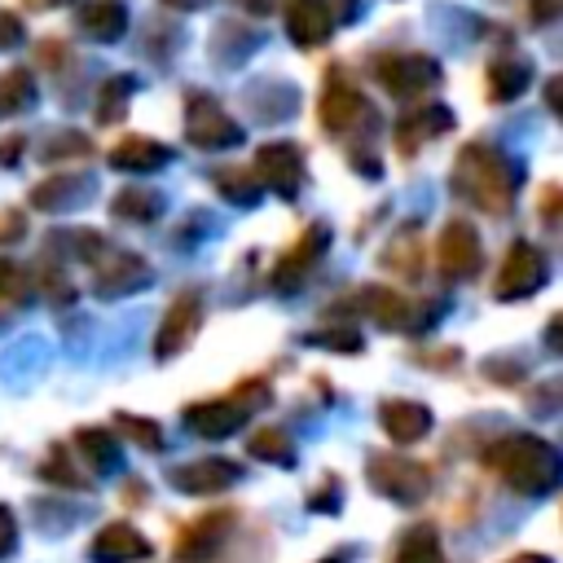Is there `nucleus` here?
Instances as JSON below:
<instances>
[{"instance_id":"1","label":"nucleus","mask_w":563,"mask_h":563,"mask_svg":"<svg viewBox=\"0 0 563 563\" xmlns=\"http://www.w3.org/2000/svg\"><path fill=\"white\" fill-rule=\"evenodd\" d=\"M453 194L488 216H506L519 194V163L488 141H466L453 158Z\"/></svg>"},{"instance_id":"2","label":"nucleus","mask_w":563,"mask_h":563,"mask_svg":"<svg viewBox=\"0 0 563 563\" xmlns=\"http://www.w3.org/2000/svg\"><path fill=\"white\" fill-rule=\"evenodd\" d=\"M484 466L515 493L523 497H545L559 475H563V457L550 440L541 435H501L484 449Z\"/></svg>"},{"instance_id":"3","label":"nucleus","mask_w":563,"mask_h":563,"mask_svg":"<svg viewBox=\"0 0 563 563\" xmlns=\"http://www.w3.org/2000/svg\"><path fill=\"white\" fill-rule=\"evenodd\" d=\"M365 475H369V488L396 506H418L431 493V471L400 453H369Z\"/></svg>"},{"instance_id":"4","label":"nucleus","mask_w":563,"mask_h":563,"mask_svg":"<svg viewBox=\"0 0 563 563\" xmlns=\"http://www.w3.org/2000/svg\"><path fill=\"white\" fill-rule=\"evenodd\" d=\"M374 79L400 97V101H413L422 92H431L444 75H440V62L427 57V53H387V57H374Z\"/></svg>"},{"instance_id":"5","label":"nucleus","mask_w":563,"mask_h":563,"mask_svg":"<svg viewBox=\"0 0 563 563\" xmlns=\"http://www.w3.org/2000/svg\"><path fill=\"white\" fill-rule=\"evenodd\" d=\"M185 141L198 150H229L242 145V123L224 114V106L207 92L185 97Z\"/></svg>"},{"instance_id":"6","label":"nucleus","mask_w":563,"mask_h":563,"mask_svg":"<svg viewBox=\"0 0 563 563\" xmlns=\"http://www.w3.org/2000/svg\"><path fill=\"white\" fill-rule=\"evenodd\" d=\"M545 255H541V246H532V242H510V251H506V260H501V268H497V277H493V295L501 299V303H510V299H528V295H537L541 286H545Z\"/></svg>"},{"instance_id":"7","label":"nucleus","mask_w":563,"mask_h":563,"mask_svg":"<svg viewBox=\"0 0 563 563\" xmlns=\"http://www.w3.org/2000/svg\"><path fill=\"white\" fill-rule=\"evenodd\" d=\"M251 176L260 180V189H277L282 198H295L303 189V150L295 141H264L255 150V163H251Z\"/></svg>"},{"instance_id":"8","label":"nucleus","mask_w":563,"mask_h":563,"mask_svg":"<svg viewBox=\"0 0 563 563\" xmlns=\"http://www.w3.org/2000/svg\"><path fill=\"white\" fill-rule=\"evenodd\" d=\"M484 264V246H479V233L471 220H449L440 229V242H435V268L444 282H466L475 277Z\"/></svg>"},{"instance_id":"9","label":"nucleus","mask_w":563,"mask_h":563,"mask_svg":"<svg viewBox=\"0 0 563 563\" xmlns=\"http://www.w3.org/2000/svg\"><path fill=\"white\" fill-rule=\"evenodd\" d=\"M150 286V264L136 255V251H114L106 246L97 260H92V290L101 299H123V295H136Z\"/></svg>"},{"instance_id":"10","label":"nucleus","mask_w":563,"mask_h":563,"mask_svg":"<svg viewBox=\"0 0 563 563\" xmlns=\"http://www.w3.org/2000/svg\"><path fill=\"white\" fill-rule=\"evenodd\" d=\"M198 325H202V295H198V290H180V295L167 303V312H163V325H158V334H154V356H158V361L180 356V352L189 347V339L198 334Z\"/></svg>"},{"instance_id":"11","label":"nucleus","mask_w":563,"mask_h":563,"mask_svg":"<svg viewBox=\"0 0 563 563\" xmlns=\"http://www.w3.org/2000/svg\"><path fill=\"white\" fill-rule=\"evenodd\" d=\"M325 246H330V224H308V229L295 238V246L277 260L273 286H277V290H299L303 277L312 273V264L325 255Z\"/></svg>"},{"instance_id":"12","label":"nucleus","mask_w":563,"mask_h":563,"mask_svg":"<svg viewBox=\"0 0 563 563\" xmlns=\"http://www.w3.org/2000/svg\"><path fill=\"white\" fill-rule=\"evenodd\" d=\"M361 308H365L383 330H418V325H431V317H427L413 299H405L400 290H391V286H383V282H374V286L361 290Z\"/></svg>"},{"instance_id":"13","label":"nucleus","mask_w":563,"mask_h":563,"mask_svg":"<svg viewBox=\"0 0 563 563\" xmlns=\"http://www.w3.org/2000/svg\"><path fill=\"white\" fill-rule=\"evenodd\" d=\"M242 466L229 462V457H198V462H185L176 466L167 479L176 493H189V497H211V493H224L229 484H238Z\"/></svg>"},{"instance_id":"14","label":"nucleus","mask_w":563,"mask_h":563,"mask_svg":"<svg viewBox=\"0 0 563 563\" xmlns=\"http://www.w3.org/2000/svg\"><path fill=\"white\" fill-rule=\"evenodd\" d=\"M365 114H369V106H365L361 88L347 84L343 75H330V84H325V92H321V101H317L321 128H325V132H347V128L361 123Z\"/></svg>"},{"instance_id":"15","label":"nucleus","mask_w":563,"mask_h":563,"mask_svg":"<svg viewBox=\"0 0 563 563\" xmlns=\"http://www.w3.org/2000/svg\"><path fill=\"white\" fill-rule=\"evenodd\" d=\"M334 31L330 0H286V35L299 48H321Z\"/></svg>"},{"instance_id":"16","label":"nucleus","mask_w":563,"mask_h":563,"mask_svg":"<svg viewBox=\"0 0 563 563\" xmlns=\"http://www.w3.org/2000/svg\"><path fill=\"white\" fill-rule=\"evenodd\" d=\"M378 264H383L391 277H400V282H418V277H422L427 255H422V229H418V220L400 224V229L387 238V246H383Z\"/></svg>"},{"instance_id":"17","label":"nucleus","mask_w":563,"mask_h":563,"mask_svg":"<svg viewBox=\"0 0 563 563\" xmlns=\"http://www.w3.org/2000/svg\"><path fill=\"white\" fill-rule=\"evenodd\" d=\"M246 422V409L238 400H198L185 409V427L202 440H224Z\"/></svg>"},{"instance_id":"18","label":"nucleus","mask_w":563,"mask_h":563,"mask_svg":"<svg viewBox=\"0 0 563 563\" xmlns=\"http://www.w3.org/2000/svg\"><path fill=\"white\" fill-rule=\"evenodd\" d=\"M145 554H150V541L132 523H106L92 537V545H88V559L92 563H136Z\"/></svg>"},{"instance_id":"19","label":"nucleus","mask_w":563,"mask_h":563,"mask_svg":"<svg viewBox=\"0 0 563 563\" xmlns=\"http://www.w3.org/2000/svg\"><path fill=\"white\" fill-rule=\"evenodd\" d=\"M378 427L387 431V440H396V444H413V440H422L427 431H431V409L427 405H418V400H383L378 405Z\"/></svg>"},{"instance_id":"20","label":"nucleus","mask_w":563,"mask_h":563,"mask_svg":"<svg viewBox=\"0 0 563 563\" xmlns=\"http://www.w3.org/2000/svg\"><path fill=\"white\" fill-rule=\"evenodd\" d=\"M229 523H233V515H229V510L202 515L198 523H189V528L176 537V559H185V563H202V559H211V554H216V545H220V537L229 532Z\"/></svg>"},{"instance_id":"21","label":"nucleus","mask_w":563,"mask_h":563,"mask_svg":"<svg viewBox=\"0 0 563 563\" xmlns=\"http://www.w3.org/2000/svg\"><path fill=\"white\" fill-rule=\"evenodd\" d=\"M444 128H453V114L444 110V106H413L400 123H396V150L409 158L418 145H427L435 132H444Z\"/></svg>"},{"instance_id":"22","label":"nucleus","mask_w":563,"mask_h":563,"mask_svg":"<svg viewBox=\"0 0 563 563\" xmlns=\"http://www.w3.org/2000/svg\"><path fill=\"white\" fill-rule=\"evenodd\" d=\"M167 163H172V150H167L163 141H154V136H123V141L110 150V167L136 172V176L158 172V167H167Z\"/></svg>"},{"instance_id":"23","label":"nucleus","mask_w":563,"mask_h":563,"mask_svg":"<svg viewBox=\"0 0 563 563\" xmlns=\"http://www.w3.org/2000/svg\"><path fill=\"white\" fill-rule=\"evenodd\" d=\"M88 194H92V180H88V176L57 172V176H44V180L31 189V207H35V211H66V207L84 202Z\"/></svg>"},{"instance_id":"24","label":"nucleus","mask_w":563,"mask_h":563,"mask_svg":"<svg viewBox=\"0 0 563 563\" xmlns=\"http://www.w3.org/2000/svg\"><path fill=\"white\" fill-rule=\"evenodd\" d=\"M532 84V62L519 53H501L488 62V101H515Z\"/></svg>"},{"instance_id":"25","label":"nucleus","mask_w":563,"mask_h":563,"mask_svg":"<svg viewBox=\"0 0 563 563\" xmlns=\"http://www.w3.org/2000/svg\"><path fill=\"white\" fill-rule=\"evenodd\" d=\"M79 26H84L88 40L114 44L128 31V9H123V0H88L84 13H79Z\"/></svg>"},{"instance_id":"26","label":"nucleus","mask_w":563,"mask_h":563,"mask_svg":"<svg viewBox=\"0 0 563 563\" xmlns=\"http://www.w3.org/2000/svg\"><path fill=\"white\" fill-rule=\"evenodd\" d=\"M391 563H444L435 528H431V523H413V528H405V532L396 537Z\"/></svg>"},{"instance_id":"27","label":"nucleus","mask_w":563,"mask_h":563,"mask_svg":"<svg viewBox=\"0 0 563 563\" xmlns=\"http://www.w3.org/2000/svg\"><path fill=\"white\" fill-rule=\"evenodd\" d=\"M110 211H114L119 220L150 224V220H158V211H163V194H158V189H150V185H128V189H119V194H114Z\"/></svg>"},{"instance_id":"28","label":"nucleus","mask_w":563,"mask_h":563,"mask_svg":"<svg viewBox=\"0 0 563 563\" xmlns=\"http://www.w3.org/2000/svg\"><path fill=\"white\" fill-rule=\"evenodd\" d=\"M75 449L88 457V466H92L97 475L119 471V440H114L106 427H84V431H75Z\"/></svg>"},{"instance_id":"29","label":"nucleus","mask_w":563,"mask_h":563,"mask_svg":"<svg viewBox=\"0 0 563 563\" xmlns=\"http://www.w3.org/2000/svg\"><path fill=\"white\" fill-rule=\"evenodd\" d=\"M35 106V75L26 66H9L0 75V114H22Z\"/></svg>"},{"instance_id":"30","label":"nucleus","mask_w":563,"mask_h":563,"mask_svg":"<svg viewBox=\"0 0 563 563\" xmlns=\"http://www.w3.org/2000/svg\"><path fill=\"white\" fill-rule=\"evenodd\" d=\"M211 185L220 189V198H229L233 207H255L260 202V180L246 172V167H220V172H211Z\"/></svg>"},{"instance_id":"31","label":"nucleus","mask_w":563,"mask_h":563,"mask_svg":"<svg viewBox=\"0 0 563 563\" xmlns=\"http://www.w3.org/2000/svg\"><path fill=\"white\" fill-rule=\"evenodd\" d=\"M246 453L268 462V466H295V444L282 427H260L251 440H246Z\"/></svg>"},{"instance_id":"32","label":"nucleus","mask_w":563,"mask_h":563,"mask_svg":"<svg viewBox=\"0 0 563 563\" xmlns=\"http://www.w3.org/2000/svg\"><path fill=\"white\" fill-rule=\"evenodd\" d=\"M136 92V79L132 75H110L97 92V123H119L128 114V97Z\"/></svg>"},{"instance_id":"33","label":"nucleus","mask_w":563,"mask_h":563,"mask_svg":"<svg viewBox=\"0 0 563 563\" xmlns=\"http://www.w3.org/2000/svg\"><path fill=\"white\" fill-rule=\"evenodd\" d=\"M31 295H35V277L22 264L0 255V303H26Z\"/></svg>"},{"instance_id":"34","label":"nucleus","mask_w":563,"mask_h":563,"mask_svg":"<svg viewBox=\"0 0 563 563\" xmlns=\"http://www.w3.org/2000/svg\"><path fill=\"white\" fill-rule=\"evenodd\" d=\"M66 154H70V158H84V154H92V141H88L84 132H57L53 145L40 150V158H48V163H53V158H66Z\"/></svg>"},{"instance_id":"35","label":"nucleus","mask_w":563,"mask_h":563,"mask_svg":"<svg viewBox=\"0 0 563 563\" xmlns=\"http://www.w3.org/2000/svg\"><path fill=\"white\" fill-rule=\"evenodd\" d=\"M119 427H123L136 444H145V449H163V431H158V422L136 418V413H119Z\"/></svg>"},{"instance_id":"36","label":"nucleus","mask_w":563,"mask_h":563,"mask_svg":"<svg viewBox=\"0 0 563 563\" xmlns=\"http://www.w3.org/2000/svg\"><path fill=\"white\" fill-rule=\"evenodd\" d=\"M308 343L334 347V352H361V334H356V330H312Z\"/></svg>"},{"instance_id":"37","label":"nucleus","mask_w":563,"mask_h":563,"mask_svg":"<svg viewBox=\"0 0 563 563\" xmlns=\"http://www.w3.org/2000/svg\"><path fill=\"white\" fill-rule=\"evenodd\" d=\"M40 475H44V479H53V484H66V488H88V479H79V471H75V466H66V462H62V453H53V457L40 466Z\"/></svg>"},{"instance_id":"38","label":"nucleus","mask_w":563,"mask_h":563,"mask_svg":"<svg viewBox=\"0 0 563 563\" xmlns=\"http://www.w3.org/2000/svg\"><path fill=\"white\" fill-rule=\"evenodd\" d=\"M18 44H22V18L9 13V9H0V53H9Z\"/></svg>"},{"instance_id":"39","label":"nucleus","mask_w":563,"mask_h":563,"mask_svg":"<svg viewBox=\"0 0 563 563\" xmlns=\"http://www.w3.org/2000/svg\"><path fill=\"white\" fill-rule=\"evenodd\" d=\"M22 233H26V216H22V211H13V207H9V211H0V246L18 242Z\"/></svg>"},{"instance_id":"40","label":"nucleus","mask_w":563,"mask_h":563,"mask_svg":"<svg viewBox=\"0 0 563 563\" xmlns=\"http://www.w3.org/2000/svg\"><path fill=\"white\" fill-rule=\"evenodd\" d=\"M13 545H18V519L9 506H0V559H9Z\"/></svg>"},{"instance_id":"41","label":"nucleus","mask_w":563,"mask_h":563,"mask_svg":"<svg viewBox=\"0 0 563 563\" xmlns=\"http://www.w3.org/2000/svg\"><path fill=\"white\" fill-rule=\"evenodd\" d=\"M308 501H312V510H321V515H334V510H339V488H334V479H330L321 493H312Z\"/></svg>"},{"instance_id":"42","label":"nucleus","mask_w":563,"mask_h":563,"mask_svg":"<svg viewBox=\"0 0 563 563\" xmlns=\"http://www.w3.org/2000/svg\"><path fill=\"white\" fill-rule=\"evenodd\" d=\"M528 13H532V22H550L559 13V0H528Z\"/></svg>"},{"instance_id":"43","label":"nucleus","mask_w":563,"mask_h":563,"mask_svg":"<svg viewBox=\"0 0 563 563\" xmlns=\"http://www.w3.org/2000/svg\"><path fill=\"white\" fill-rule=\"evenodd\" d=\"M559 216V185H545L541 194V220H554Z\"/></svg>"},{"instance_id":"44","label":"nucleus","mask_w":563,"mask_h":563,"mask_svg":"<svg viewBox=\"0 0 563 563\" xmlns=\"http://www.w3.org/2000/svg\"><path fill=\"white\" fill-rule=\"evenodd\" d=\"M233 4H238V9H246V13H255V18H268L282 0H233Z\"/></svg>"},{"instance_id":"45","label":"nucleus","mask_w":563,"mask_h":563,"mask_svg":"<svg viewBox=\"0 0 563 563\" xmlns=\"http://www.w3.org/2000/svg\"><path fill=\"white\" fill-rule=\"evenodd\" d=\"M22 154V136H4V145H0V163H13Z\"/></svg>"},{"instance_id":"46","label":"nucleus","mask_w":563,"mask_h":563,"mask_svg":"<svg viewBox=\"0 0 563 563\" xmlns=\"http://www.w3.org/2000/svg\"><path fill=\"white\" fill-rule=\"evenodd\" d=\"M330 13H334V22L339 18H352L356 13V0H339V4H330Z\"/></svg>"},{"instance_id":"47","label":"nucleus","mask_w":563,"mask_h":563,"mask_svg":"<svg viewBox=\"0 0 563 563\" xmlns=\"http://www.w3.org/2000/svg\"><path fill=\"white\" fill-rule=\"evenodd\" d=\"M167 9H180V13H194V9H202L207 0H163Z\"/></svg>"},{"instance_id":"48","label":"nucleus","mask_w":563,"mask_h":563,"mask_svg":"<svg viewBox=\"0 0 563 563\" xmlns=\"http://www.w3.org/2000/svg\"><path fill=\"white\" fill-rule=\"evenodd\" d=\"M506 563H550L545 554H515V559H506Z\"/></svg>"},{"instance_id":"49","label":"nucleus","mask_w":563,"mask_h":563,"mask_svg":"<svg viewBox=\"0 0 563 563\" xmlns=\"http://www.w3.org/2000/svg\"><path fill=\"white\" fill-rule=\"evenodd\" d=\"M31 9H57V4H70V0H26Z\"/></svg>"},{"instance_id":"50","label":"nucleus","mask_w":563,"mask_h":563,"mask_svg":"<svg viewBox=\"0 0 563 563\" xmlns=\"http://www.w3.org/2000/svg\"><path fill=\"white\" fill-rule=\"evenodd\" d=\"M321 563H343V559H321Z\"/></svg>"}]
</instances>
